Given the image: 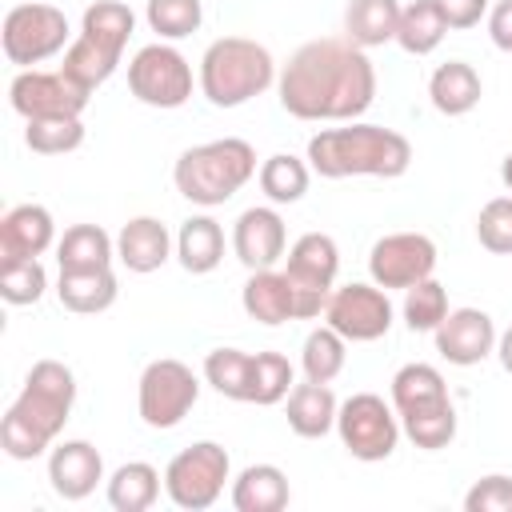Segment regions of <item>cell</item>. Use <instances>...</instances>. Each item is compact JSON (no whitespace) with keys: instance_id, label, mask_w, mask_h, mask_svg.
I'll list each match as a JSON object with an SVG mask.
<instances>
[{"instance_id":"cell-10","label":"cell","mask_w":512,"mask_h":512,"mask_svg":"<svg viewBox=\"0 0 512 512\" xmlns=\"http://www.w3.org/2000/svg\"><path fill=\"white\" fill-rule=\"evenodd\" d=\"M128 88L148 108H184L192 96V64L172 44H144L128 60Z\"/></svg>"},{"instance_id":"cell-19","label":"cell","mask_w":512,"mask_h":512,"mask_svg":"<svg viewBox=\"0 0 512 512\" xmlns=\"http://www.w3.org/2000/svg\"><path fill=\"white\" fill-rule=\"evenodd\" d=\"M172 256V236L156 216H132L120 232H116V260L128 272H156L164 260Z\"/></svg>"},{"instance_id":"cell-13","label":"cell","mask_w":512,"mask_h":512,"mask_svg":"<svg viewBox=\"0 0 512 512\" xmlns=\"http://www.w3.org/2000/svg\"><path fill=\"white\" fill-rule=\"evenodd\" d=\"M372 284L388 288H412L436 272V244L424 232H392L380 236L368 252Z\"/></svg>"},{"instance_id":"cell-4","label":"cell","mask_w":512,"mask_h":512,"mask_svg":"<svg viewBox=\"0 0 512 512\" xmlns=\"http://www.w3.org/2000/svg\"><path fill=\"white\" fill-rule=\"evenodd\" d=\"M276 84V60L248 36H220L200 56V92L212 108H240Z\"/></svg>"},{"instance_id":"cell-9","label":"cell","mask_w":512,"mask_h":512,"mask_svg":"<svg viewBox=\"0 0 512 512\" xmlns=\"http://www.w3.org/2000/svg\"><path fill=\"white\" fill-rule=\"evenodd\" d=\"M336 432H340V444L356 460L376 464V460H388L396 452V444H400V416L376 392H356V396H348L340 404Z\"/></svg>"},{"instance_id":"cell-36","label":"cell","mask_w":512,"mask_h":512,"mask_svg":"<svg viewBox=\"0 0 512 512\" xmlns=\"http://www.w3.org/2000/svg\"><path fill=\"white\" fill-rule=\"evenodd\" d=\"M204 380L224 396L248 404V380H252V352L240 348H212L204 356Z\"/></svg>"},{"instance_id":"cell-38","label":"cell","mask_w":512,"mask_h":512,"mask_svg":"<svg viewBox=\"0 0 512 512\" xmlns=\"http://www.w3.org/2000/svg\"><path fill=\"white\" fill-rule=\"evenodd\" d=\"M292 392V364L280 352H256L252 356V380H248V404H280Z\"/></svg>"},{"instance_id":"cell-16","label":"cell","mask_w":512,"mask_h":512,"mask_svg":"<svg viewBox=\"0 0 512 512\" xmlns=\"http://www.w3.org/2000/svg\"><path fill=\"white\" fill-rule=\"evenodd\" d=\"M436 352L456 364V368H472L480 364L488 352H496V324L488 312L480 308H452L440 328H436Z\"/></svg>"},{"instance_id":"cell-31","label":"cell","mask_w":512,"mask_h":512,"mask_svg":"<svg viewBox=\"0 0 512 512\" xmlns=\"http://www.w3.org/2000/svg\"><path fill=\"white\" fill-rule=\"evenodd\" d=\"M116 64H120V52H112V48H104L100 40H92V36H76L68 48H64V64H60V72L64 76H72L80 88H100L112 72H116Z\"/></svg>"},{"instance_id":"cell-2","label":"cell","mask_w":512,"mask_h":512,"mask_svg":"<svg viewBox=\"0 0 512 512\" xmlns=\"http://www.w3.org/2000/svg\"><path fill=\"white\" fill-rule=\"evenodd\" d=\"M72 404H76L72 368L60 360H36L32 372L24 376L20 396L8 404V412L0 420V448L12 460L44 456V448H52V440L68 424Z\"/></svg>"},{"instance_id":"cell-21","label":"cell","mask_w":512,"mask_h":512,"mask_svg":"<svg viewBox=\"0 0 512 512\" xmlns=\"http://www.w3.org/2000/svg\"><path fill=\"white\" fill-rule=\"evenodd\" d=\"M336 396L328 384H316V380H304V384H292L288 392V428L304 440H320L336 428Z\"/></svg>"},{"instance_id":"cell-24","label":"cell","mask_w":512,"mask_h":512,"mask_svg":"<svg viewBox=\"0 0 512 512\" xmlns=\"http://www.w3.org/2000/svg\"><path fill=\"white\" fill-rule=\"evenodd\" d=\"M56 296L68 312L76 316H96L104 308L116 304L120 284L112 276V268H92V272H60L56 280Z\"/></svg>"},{"instance_id":"cell-42","label":"cell","mask_w":512,"mask_h":512,"mask_svg":"<svg viewBox=\"0 0 512 512\" xmlns=\"http://www.w3.org/2000/svg\"><path fill=\"white\" fill-rule=\"evenodd\" d=\"M476 236L492 256H512V196H496L480 208Z\"/></svg>"},{"instance_id":"cell-3","label":"cell","mask_w":512,"mask_h":512,"mask_svg":"<svg viewBox=\"0 0 512 512\" xmlns=\"http://www.w3.org/2000/svg\"><path fill=\"white\" fill-rule=\"evenodd\" d=\"M412 164V144L396 128L348 120L344 128H320L308 140V168L324 180L348 176H380L396 180Z\"/></svg>"},{"instance_id":"cell-37","label":"cell","mask_w":512,"mask_h":512,"mask_svg":"<svg viewBox=\"0 0 512 512\" xmlns=\"http://www.w3.org/2000/svg\"><path fill=\"white\" fill-rule=\"evenodd\" d=\"M24 144L40 156H64V152H76L84 144V124L80 116H36V120H24Z\"/></svg>"},{"instance_id":"cell-15","label":"cell","mask_w":512,"mask_h":512,"mask_svg":"<svg viewBox=\"0 0 512 512\" xmlns=\"http://www.w3.org/2000/svg\"><path fill=\"white\" fill-rule=\"evenodd\" d=\"M288 248V232L276 208H244L232 224V252L248 272L260 268H276V260H284Z\"/></svg>"},{"instance_id":"cell-1","label":"cell","mask_w":512,"mask_h":512,"mask_svg":"<svg viewBox=\"0 0 512 512\" xmlns=\"http://www.w3.org/2000/svg\"><path fill=\"white\" fill-rule=\"evenodd\" d=\"M276 92L288 116L348 124L376 100V68L348 36H320L292 52L276 76Z\"/></svg>"},{"instance_id":"cell-14","label":"cell","mask_w":512,"mask_h":512,"mask_svg":"<svg viewBox=\"0 0 512 512\" xmlns=\"http://www.w3.org/2000/svg\"><path fill=\"white\" fill-rule=\"evenodd\" d=\"M88 88H80L72 76L56 72H40V68H20L16 80L8 84V100L24 120L36 116H80L88 108Z\"/></svg>"},{"instance_id":"cell-45","label":"cell","mask_w":512,"mask_h":512,"mask_svg":"<svg viewBox=\"0 0 512 512\" xmlns=\"http://www.w3.org/2000/svg\"><path fill=\"white\" fill-rule=\"evenodd\" d=\"M488 36L500 52L512 56V0H496L488 12Z\"/></svg>"},{"instance_id":"cell-39","label":"cell","mask_w":512,"mask_h":512,"mask_svg":"<svg viewBox=\"0 0 512 512\" xmlns=\"http://www.w3.org/2000/svg\"><path fill=\"white\" fill-rule=\"evenodd\" d=\"M448 312H452V308H448V292H444L440 280L428 276V280L404 288V324H408L412 332H436Z\"/></svg>"},{"instance_id":"cell-27","label":"cell","mask_w":512,"mask_h":512,"mask_svg":"<svg viewBox=\"0 0 512 512\" xmlns=\"http://www.w3.org/2000/svg\"><path fill=\"white\" fill-rule=\"evenodd\" d=\"M236 512H280L288 508V476L276 464H248L232 484Z\"/></svg>"},{"instance_id":"cell-20","label":"cell","mask_w":512,"mask_h":512,"mask_svg":"<svg viewBox=\"0 0 512 512\" xmlns=\"http://www.w3.org/2000/svg\"><path fill=\"white\" fill-rule=\"evenodd\" d=\"M284 272L304 284V288H316V292H332L336 284V272H340V248L328 232H304L292 248H288V264Z\"/></svg>"},{"instance_id":"cell-26","label":"cell","mask_w":512,"mask_h":512,"mask_svg":"<svg viewBox=\"0 0 512 512\" xmlns=\"http://www.w3.org/2000/svg\"><path fill=\"white\" fill-rule=\"evenodd\" d=\"M176 260L192 276L212 272L224 260V228L212 216H188L176 232Z\"/></svg>"},{"instance_id":"cell-12","label":"cell","mask_w":512,"mask_h":512,"mask_svg":"<svg viewBox=\"0 0 512 512\" xmlns=\"http://www.w3.org/2000/svg\"><path fill=\"white\" fill-rule=\"evenodd\" d=\"M324 324L336 328L352 344L380 340L392 328V300L380 284H344L328 292Z\"/></svg>"},{"instance_id":"cell-30","label":"cell","mask_w":512,"mask_h":512,"mask_svg":"<svg viewBox=\"0 0 512 512\" xmlns=\"http://www.w3.org/2000/svg\"><path fill=\"white\" fill-rule=\"evenodd\" d=\"M400 432L424 448V452H440L456 440V408L452 400H436V404H424V408H412L400 416Z\"/></svg>"},{"instance_id":"cell-41","label":"cell","mask_w":512,"mask_h":512,"mask_svg":"<svg viewBox=\"0 0 512 512\" xmlns=\"http://www.w3.org/2000/svg\"><path fill=\"white\" fill-rule=\"evenodd\" d=\"M48 288V272L40 268V260H12V264H0V296L4 304H36Z\"/></svg>"},{"instance_id":"cell-43","label":"cell","mask_w":512,"mask_h":512,"mask_svg":"<svg viewBox=\"0 0 512 512\" xmlns=\"http://www.w3.org/2000/svg\"><path fill=\"white\" fill-rule=\"evenodd\" d=\"M464 512H512V476H480L464 496Z\"/></svg>"},{"instance_id":"cell-40","label":"cell","mask_w":512,"mask_h":512,"mask_svg":"<svg viewBox=\"0 0 512 512\" xmlns=\"http://www.w3.org/2000/svg\"><path fill=\"white\" fill-rule=\"evenodd\" d=\"M144 20L160 40H184L200 28L204 8H200V0H148Z\"/></svg>"},{"instance_id":"cell-23","label":"cell","mask_w":512,"mask_h":512,"mask_svg":"<svg viewBox=\"0 0 512 512\" xmlns=\"http://www.w3.org/2000/svg\"><path fill=\"white\" fill-rule=\"evenodd\" d=\"M112 256H116V240H112L100 224H72V228H64V236L56 240V264H60V272L108 268Z\"/></svg>"},{"instance_id":"cell-5","label":"cell","mask_w":512,"mask_h":512,"mask_svg":"<svg viewBox=\"0 0 512 512\" xmlns=\"http://www.w3.org/2000/svg\"><path fill=\"white\" fill-rule=\"evenodd\" d=\"M252 176H256V148L240 136L184 148L172 168L176 192L200 208H216V204L232 200Z\"/></svg>"},{"instance_id":"cell-25","label":"cell","mask_w":512,"mask_h":512,"mask_svg":"<svg viewBox=\"0 0 512 512\" xmlns=\"http://www.w3.org/2000/svg\"><path fill=\"white\" fill-rule=\"evenodd\" d=\"M400 8L396 0H348L344 8V36L356 48H380L388 40H396V24H400Z\"/></svg>"},{"instance_id":"cell-28","label":"cell","mask_w":512,"mask_h":512,"mask_svg":"<svg viewBox=\"0 0 512 512\" xmlns=\"http://www.w3.org/2000/svg\"><path fill=\"white\" fill-rule=\"evenodd\" d=\"M160 496V472L144 460H128L108 480V504L116 512H148Z\"/></svg>"},{"instance_id":"cell-8","label":"cell","mask_w":512,"mask_h":512,"mask_svg":"<svg viewBox=\"0 0 512 512\" xmlns=\"http://www.w3.org/2000/svg\"><path fill=\"white\" fill-rule=\"evenodd\" d=\"M200 396V380L188 364L164 356V360H152L144 372H140V388H136V408H140V420L148 428H176L192 404Z\"/></svg>"},{"instance_id":"cell-33","label":"cell","mask_w":512,"mask_h":512,"mask_svg":"<svg viewBox=\"0 0 512 512\" xmlns=\"http://www.w3.org/2000/svg\"><path fill=\"white\" fill-rule=\"evenodd\" d=\"M348 348V340L336 332V328H328V324H320V328H312L308 336H304V352H300V368H304V380H316V384H332L340 372H344V352Z\"/></svg>"},{"instance_id":"cell-18","label":"cell","mask_w":512,"mask_h":512,"mask_svg":"<svg viewBox=\"0 0 512 512\" xmlns=\"http://www.w3.org/2000/svg\"><path fill=\"white\" fill-rule=\"evenodd\" d=\"M48 480L60 500H84L104 480V456L88 440H64L48 456Z\"/></svg>"},{"instance_id":"cell-17","label":"cell","mask_w":512,"mask_h":512,"mask_svg":"<svg viewBox=\"0 0 512 512\" xmlns=\"http://www.w3.org/2000/svg\"><path fill=\"white\" fill-rule=\"evenodd\" d=\"M56 244V224L44 204H16L0 220V264L40 260Z\"/></svg>"},{"instance_id":"cell-46","label":"cell","mask_w":512,"mask_h":512,"mask_svg":"<svg viewBox=\"0 0 512 512\" xmlns=\"http://www.w3.org/2000/svg\"><path fill=\"white\" fill-rule=\"evenodd\" d=\"M496 356H500V364H504V372L512 376V328H504V332L496 336Z\"/></svg>"},{"instance_id":"cell-34","label":"cell","mask_w":512,"mask_h":512,"mask_svg":"<svg viewBox=\"0 0 512 512\" xmlns=\"http://www.w3.org/2000/svg\"><path fill=\"white\" fill-rule=\"evenodd\" d=\"M436 400H448V384L432 364H404L392 376V408H396V416H404L412 408H424V404H436Z\"/></svg>"},{"instance_id":"cell-35","label":"cell","mask_w":512,"mask_h":512,"mask_svg":"<svg viewBox=\"0 0 512 512\" xmlns=\"http://www.w3.org/2000/svg\"><path fill=\"white\" fill-rule=\"evenodd\" d=\"M308 180H312V168L292 152H276L260 164V192L272 204H296L308 192Z\"/></svg>"},{"instance_id":"cell-22","label":"cell","mask_w":512,"mask_h":512,"mask_svg":"<svg viewBox=\"0 0 512 512\" xmlns=\"http://www.w3.org/2000/svg\"><path fill=\"white\" fill-rule=\"evenodd\" d=\"M428 96H432V108L436 112H444V116H468L480 104L484 84H480V72L468 60H448V64H440L432 72Z\"/></svg>"},{"instance_id":"cell-7","label":"cell","mask_w":512,"mask_h":512,"mask_svg":"<svg viewBox=\"0 0 512 512\" xmlns=\"http://www.w3.org/2000/svg\"><path fill=\"white\" fill-rule=\"evenodd\" d=\"M68 16L56 8V4H16L8 8L4 16V28H0V44H4V56L20 68H36L44 60H52L60 48H68Z\"/></svg>"},{"instance_id":"cell-32","label":"cell","mask_w":512,"mask_h":512,"mask_svg":"<svg viewBox=\"0 0 512 512\" xmlns=\"http://www.w3.org/2000/svg\"><path fill=\"white\" fill-rule=\"evenodd\" d=\"M132 28H136V16H132V8L120 4V0H96V4H88L84 16H80V32L92 36V40H100L104 48H112V52H120V56H124V48H128V40H132Z\"/></svg>"},{"instance_id":"cell-44","label":"cell","mask_w":512,"mask_h":512,"mask_svg":"<svg viewBox=\"0 0 512 512\" xmlns=\"http://www.w3.org/2000/svg\"><path fill=\"white\" fill-rule=\"evenodd\" d=\"M444 16L448 28L464 32V28H476L484 16H488V0H432Z\"/></svg>"},{"instance_id":"cell-29","label":"cell","mask_w":512,"mask_h":512,"mask_svg":"<svg viewBox=\"0 0 512 512\" xmlns=\"http://www.w3.org/2000/svg\"><path fill=\"white\" fill-rule=\"evenodd\" d=\"M448 24L440 16V8L432 0H412L400 8V24H396V44L408 52V56H428L440 48Z\"/></svg>"},{"instance_id":"cell-47","label":"cell","mask_w":512,"mask_h":512,"mask_svg":"<svg viewBox=\"0 0 512 512\" xmlns=\"http://www.w3.org/2000/svg\"><path fill=\"white\" fill-rule=\"evenodd\" d=\"M500 180H504V188L512 192V152L504 156V164H500Z\"/></svg>"},{"instance_id":"cell-11","label":"cell","mask_w":512,"mask_h":512,"mask_svg":"<svg viewBox=\"0 0 512 512\" xmlns=\"http://www.w3.org/2000/svg\"><path fill=\"white\" fill-rule=\"evenodd\" d=\"M240 304L260 324H284V320H312V316H320L324 304H328V292L304 288L288 272L260 268V272L248 276V284L240 292Z\"/></svg>"},{"instance_id":"cell-6","label":"cell","mask_w":512,"mask_h":512,"mask_svg":"<svg viewBox=\"0 0 512 512\" xmlns=\"http://www.w3.org/2000/svg\"><path fill=\"white\" fill-rule=\"evenodd\" d=\"M228 452L216 440H196L192 448L176 452L164 468V492L184 512H204L220 500L228 480Z\"/></svg>"}]
</instances>
